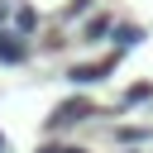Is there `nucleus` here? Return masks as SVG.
Segmentation results:
<instances>
[{
  "instance_id": "1",
  "label": "nucleus",
  "mask_w": 153,
  "mask_h": 153,
  "mask_svg": "<svg viewBox=\"0 0 153 153\" xmlns=\"http://www.w3.org/2000/svg\"><path fill=\"white\" fill-rule=\"evenodd\" d=\"M96 115V105L91 100H81V96H67L53 115H48V129H72V124H81V120H91Z\"/></svg>"
},
{
  "instance_id": "2",
  "label": "nucleus",
  "mask_w": 153,
  "mask_h": 153,
  "mask_svg": "<svg viewBox=\"0 0 153 153\" xmlns=\"http://www.w3.org/2000/svg\"><path fill=\"white\" fill-rule=\"evenodd\" d=\"M124 53H110V57H100V62H76L72 72H67V81L72 86H91V81H105V72H115V62H120Z\"/></svg>"
},
{
  "instance_id": "3",
  "label": "nucleus",
  "mask_w": 153,
  "mask_h": 153,
  "mask_svg": "<svg viewBox=\"0 0 153 153\" xmlns=\"http://www.w3.org/2000/svg\"><path fill=\"white\" fill-rule=\"evenodd\" d=\"M110 38H115V53H129V48L143 43V29H139V24H115Z\"/></svg>"
},
{
  "instance_id": "4",
  "label": "nucleus",
  "mask_w": 153,
  "mask_h": 153,
  "mask_svg": "<svg viewBox=\"0 0 153 153\" xmlns=\"http://www.w3.org/2000/svg\"><path fill=\"white\" fill-rule=\"evenodd\" d=\"M29 57V43L19 33H0V62H24Z\"/></svg>"
},
{
  "instance_id": "5",
  "label": "nucleus",
  "mask_w": 153,
  "mask_h": 153,
  "mask_svg": "<svg viewBox=\"0 0 153 153\" xmlns=\"http://www.w3.org/2000/svg\"><path fill=\"white\" fill-rule=\"evenodd\" d=\"M110 29H115V24H110L105 14H96V19H86V43H96V38H105Z\"/></svg>"
},
{
  "instance_id": "6",
  "label": "nucleus",
  "mask_w": 153,
  "mask_h": 153,
  "mask_svg": "<svg viewBox=\"0 0 153 153\" xmlns=\"http://www.w3.org/2000/svg\"><path fill=\"white\" fill-rule=\"evenodd\" d=\"M143 100H153V86H148V81H139V86L124 91V105H143Z\"/></svg>"
},
{
  "instance_id": "7",
  "label": "nucleus",
  "mask_w": 153,
  "mask_h": 153,
  "mask_svg": "<svg viewBox=\"0 0 153 153\" xmlns=\"http://www.w3.org/2000/svg\"><path fill=\"white\" fill-rule=\"evenodd\" d=\"M115 139H120V143H143V139H148V129H134V124H124V129H115Z\"/></svg>"
},
{
  "instance_id": "8",
  "label": "nucleus",
  "mask_w": 153,
  "mask_h": 153,
  "mask_svg": "<svg viewBox=\"0 0 153 153\" xmlns=\"http://www.w3.org/2000/svg\"><path fill=\"white\" fill-rule=\"evenodd\" d=\"M33 24H38V14H33V10H29V5H24V10H19V29H24V33H29V29H33Z\"/></svg>"
},
{
  "instance_id": "9",
  "label": "nucleus",
  "mask_w": 153,
  "mask_h": 153,
  "mask_svg": "<svg viewBox=\"0 0 153 153\" xmlns=\"http://www.w3.org/2000/svg\"><path fill=\"white\" fill-rule=\"evenodd\" d=\"M86 10H91V0H72V5H67V14H72V19H76V14H86Z\"/></svg>"
},
{
  "instance_id": "10",
  "label": "nucleus",
  "mask_w": 153,
  "mask_h": 153,
  "mask_svg": "<svg viewBox=\"0 0 153 153\" xmlns=\"http://www.w3.org/2000/svg\"><path fill=\"white\" fill-rule=\"evenodd\" d=\"M38 153H62V143H43V148H38Z\"/></svg>"
},
{
  "instance_id": "11",
  "label": "nucleus",
  "mask_w": 153,
  "mask_h": 153,
  "mask_svg": "<svg viewBox=\"0 0 153 153\" xmlns=\"http://www.w3.org/2000/svg\"><path fill=\"white\" fill-rule=\"evenodd\" d=\"M62 153H91V148H62Z\"/></svg>"
},
{
  "instance_id": "12",
  "label": "nucleus",
  "mask_w": 153,
  "mask_h": 153,
  "mask_svg": "<svg viewBox=\"0 0 153 153\" xmlns=\"http://www.w3.org/2000/svg\"><path fill=\"white\" fill-rule=\"evenodd\" d=\"M0 153H5V139H0Z\"/></svg>"
}]
</instances>
